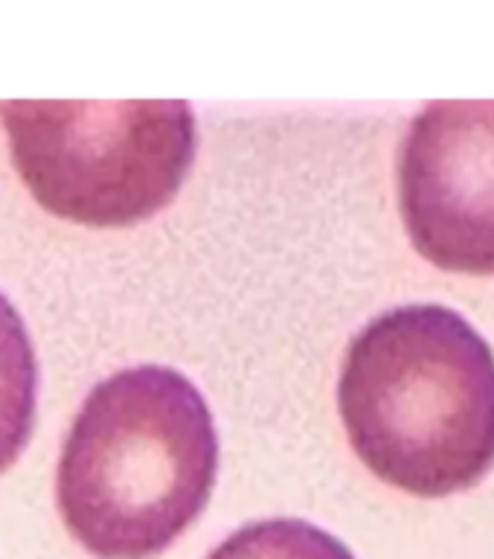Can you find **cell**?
Listing matches in <instances>:
<instances>
[{
    "instance_id": "obj_1",
    "label": "cell",
    "mask_w": 494,
    "mask_h": 559,
    "mask_svg": "<svg viewBox=\"0 0 494 559\" xmlns=\"http://www.w3.org/2000/svg\"><path fill=\"white\" fill-rule=\"evenodd\" d=\"M338 408L384 484L419 498L471 489L494 466V349L448 306H399L349 341Z\"/></svg>"
},
{
    "instance_id": "obj_2",
    "label": "cell",
    "mask_w": 494,
    "mask_h": 559,
    "mask_svg": "<svg viewBox=\"0 0 494 559\" xmlns=\"http://www.w3.org/2000/svg\"><path fill=\"white\" fill-rule=\"evenodd\" d=\"M216 469V426L198 388L172 367H125L79 408L56 501L96 559H155L198 519Z\"/></svg>"
},
{
    "instance_id": "obj_3",
    "label": "cell",
    "mask_w": 494,
    "mask_h": 559,
    "mask_svg": "<svg viewBox=\"0 0 494 559\" xmlns=\"http://www.w3.org/2000/svg\"><path fill=\"white\" fill-rule=\"evenodd\" d=\"M26 190L52 216L125 227L155 216L190 173L198 131L183 99L0 103Z\"/></svg>"
},
{
    "instance_id": "obj_4",
    "label": "cell",
    "mask_w": 494,
    "mask_h": 559,
    "mask_svg": "<svg viewBox=\"0 0 494 559\" xmlns=\"http://www.w3.org/2000/svg\"><path fill=\"white\" fill-rule=\"evenodd\" d=\"M399 207L417 251L454 274H494V99H434L399 146Z\"/></svg>"
},
{
    "instance_id": "obj_6",
    "label": "cell",
    "mask_w": 494,
    "mask_h": 559,
    "mask_svg": "<svg viewBox=\"0 0 494 559\" xmlns=\"http://www.w3.org/2000/svg\"><path fill=\"white\" fill-rule=\"evenodd\" d=\"M207 559H356L352 550L303 519H268L230 533Z\"/></svg>"
},
{
    "instance_id": "obj_5",
    "label": "cell",
    "mask_w": 494,
    "mask_h": 559,
    "mask_svg": "<svg viewBox=\"0 0 494 559\" xmlns=\"http://www.w3.org/2000/svg\"><path fill=\"white\" fill-rule=\"evenodd\" d=\"M38 358L26 323L0 292V472L21 457L33 435Z\"/></svg>"
}]
</instances>
